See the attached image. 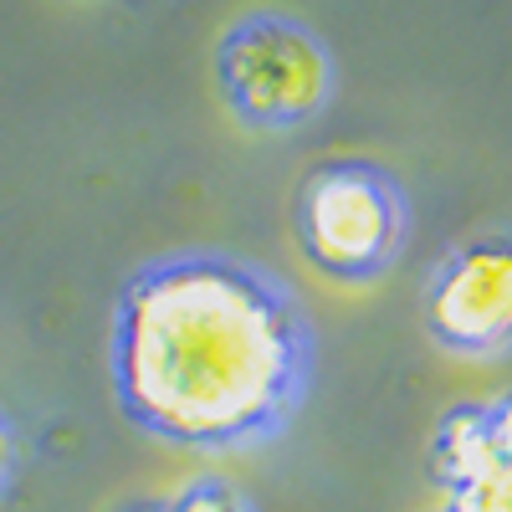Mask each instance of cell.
<instances>
[{"label": "cell", "mask_w": 512, "mask_h": 512, "mask_svg": "<svg viewBox=\"0 0 512 512\" xmlns=\"http://www.w3.org/2000/svg\"><path fill=\"white\" fill-rule=\"evenodd\" d=\"M441 512H451V507H441Z\"/></svg>", "instance_id": "8"}, {"label": "cell", "mask_w": 512, "mask_h": 512, "mask_svg": "<svg viewBox=\"0 0 512 512\" xmlns=\"http://www.w3.org/2000/svg\"><path fill=\"white\" fill-rule=\"evenodd\" d=\"M410 190L390 164L344 154L313 164L292 190V236L303 262L338 287H374L410 241Z\"/></svg>", "instance_id": "2"}, {"label": "cell", "mask_w": 512, "mask_h": 512, "mask_svg": "<svg viewBox=\"0 0 512 512\" xmlns=\"http://www.w3.org/2000/svg\"><path fill=\"white\" fill-rule=\"evenodd\" d=\"M16 466H21V436H16L11 415L0 410V497L11 492V482H16Z\"/></svg>", "instance_id": "7"}, {"label": "cell", "mask_w": 512, "mask_h": 512, "mask_svg": "<svg viewBox=\"0 0 512 512\" xmlns=\"http://www.w3.org/2000/svg\"><path fill=\"white\" fill-rule=\"evenodd\" d=\"M164 512H256V507L226 477H200V482H190L175 502H169Z\"/></svg>", "instance_id": "6"}, {"label": "cell", "mask_w": 512, "mask_h": 512, "mask_svg": "<svg viewBox=\"0 0 512 512\" xmlns=\"http://www.w3.org/2000/svg\"><path fill=\"white\" fill-rule=\"evenodd\" d=\"M420 328L466 364L512 354V226H482L436 256L420 287Z\"/></svg>", "instance_id": "4"}, {"label": "cell", "mask_w": 512, "mask_h": 512, "mask_svg": "<svg viewBox=\"0 0 512 512\" xmlns=\"http://www.w3.org/2000/svg\"><path fill=\"white\" fill-rule=\"evenodd\" d=\"M216 93L246 134H297L333 108L338 57L303 16L246 11L216 41Z\"/></svg>", "instance_id": "3"}, {"label": "cell", "mask_w": 512, "mask_h": 512, "mask_svg": "<svg viewBox=\"0 0 512 512\" xmlns=\"http://www.w3.org/2000/svg\"><path fill=\"white\" fill-rule=\"evenodd\" d=\"M318 379V328L287 277L216 246L149 256L108 323L113 405L134 431L231 456L297 420Z\"/></svg>", "instance_id": "1"}, {"label": "cell", "mask_w": 512, "mask_h": 512, "mask_svg": "<svg viewBox=\"0 0 512 512\" xmlns=\"http://www.w3.org/2000/svg\"><path fill=\"white\" fill-rule=\"evenodd\" d=\"M431 482L451 512H512V384L436 420Z\"/></svg>", "instance_id": "5"}]
</instances>
